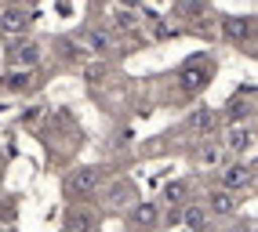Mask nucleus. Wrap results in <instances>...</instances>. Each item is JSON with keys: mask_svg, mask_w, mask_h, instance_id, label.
Wrapping results in <instances>:
<instances>
[{"mask_svg": "<svg viewBox=\"0 0 258 232\" xmlns=\"http://www.w3.org/2000/svg\"><path fill=\"white\" fill-rule=\"evenodd\" d=\"M254 181V167L244 160H236V163H226L222 167V178H218V185L222 189H229V192H240V189H247Z\"/></svg>", "mask_w": 258, "mask_h": 232, "instance_id": "f257e3e1", "label": "nucleus"}, {"mask_svg": "<svg viewBox=\"0 0 258 232\" xmlns=\"http://www.w3.org/2000/svg\"><path fill=\"white\" fill-rule=\"evenodd\" d=\"M204 207H208L211 218H229V214H236V192L215 185V189L208 192V203H204Z\"/></svg>", "mask_w": 258, "mask_h": 232, "instance_id": "f03ea898", "label": "nucleus"}, {"mask_svg": "<svg viewBox=\"0 0 258 232\" xmlns=\"http://www.w3.org/2000/svg\"><path fill=\"white\" fill-rule=\"evenodd\" d=\"M254 142H258V131L247 124H233L226 131V153H247Z\"/></svg>", "mask_w": 258, "mask_h": 232, "instance_id": "7ed1b4c3", "label": "nucleus"}, {"mask_svg": "<svg viewBox=\"0 0 258 232\" xmlns=\"http://www.w3.org/2000/svg\"><path fill=\"white\" fill-rule=\"evenodd\" d=\"M95 189H98V171H91V167H80L66 178V192L70 196H88Z\"/></svg>", "mask_w": 258, "mask_h": 232, "instance_id": "20e7f679", "label": "nucleus"}, {"mask_svg": "<svg viewBox=\"0 0 258 232\" xmlns=\"http://www.w3.org/2000/svg\"><path fill=\"white\" fill-rule=\"evenodd\" d=\"M40 58H44V47L37 40H26V44H19L11 51V65L15 69H26V73L33 69V65H40Z\"/></svg>", "mask_w": 258, "mask_h": 232, "instance_id": "39448f33", "label": "nucleus"}, {"mask_svg": "<svg viewBox=\"0 0 258 232\" xmlns=\"http://www.w3.org/2000/svg\"><path fill=\"white\" fill-rule=\"evenodd\" d=\"M127 221H131V228H157L160 225V207L157 203H135L131 210H127Z\"/></svg>", "mask_w": 258, "mask_h": 232, "instance_id": "423d86ee", "label": "nucleus"}, {"mask_svg": "<svg viewBox=\"0 0 258 232\" xmlns=\"http://www.w3.org/2000/svg\"><path fill=\"white\" fill-rule=\"evenodd\" d=\"M26 26H29V11L26 8H4L0 11V33L19 37V33H26Z\"/></svg>", "mask_w": 258, "mask_h": 232, "instance_id": "0eeeda50", "label": "nucleus"}, {"mask_svg": "<svg viewBox=\"0 0 258 232\" xmlns=\"http://www.w3.org/2000/svg\"><path fill=\"white\" fill-rule=\"evenodd\" d=\"M254 33V22L251 19H222V37L233 40V44H244Z\"/></svg>", "mask_w": 258, "mask_h": 232, "instance_id": "6e6552de", "label": "nucleus"}, {"mask_svg": "<svg viewBox=\"0 0 258 232\" xmlns=\"http://www.w3.org/2000/svg\"><path fill=\"white\" fill-rule=\"evenodd\" d=\"M164 203H171L175 210H185V207H189V181H167Z\"/></svg>", "mask_w": 258, "mask_h": 232, "instance_id": "1a4fd4ad", "label": "nucleus"}, {"mask_svg": "<svg viewBox=\"0 0 258 232\" xmlns=\"http://www.w3.org/2000/svg\"><path fill=\"white\" fill-rule=\"evenodd\" d=\"M182 221L193 228V232H200V228H211V225H208L211 214H208V207H204V203H189V207L182 210Z\"/></svg>", "mask_w": 258, "mask_h": 232, "instance_id": "9d476101", "label": "nucleus"}, {"mask_svg": "<svg viewBox=\"0 0 258 232\" xmlns=\"http://www.w3.org/2000/svg\"><path fill=\"white\" fill-rule=\"evenodd\" d=\"M84 44H88L95 55H109V47H113V40H109L106 29H88V33H84Z\"/></svg>", "mask_w": 258, "mask_h": 232, "instance_id": "9b49d317", "label": "nucleus"}, {"mask_svg": "<svg viewBox=\"0 0 258 232\" xmlns=\"http://www.w3.org/2000/svg\"><path fill=\"white\" fill-rule=\"evenodd\" d=\"M29 84H33V73H26V69H15V73L4 76V91H11V94L29 91Z\"/></svg>", "mask_w": 258, "mask_h": 232, "instance_id": "f8f14e48", "label": "nucleus"}, {"mask_svg": "<svg viewBox=\"0 0 258 232\" xmlns=\"http://www.w3.org/2000/svg\"><path fill=\"white\" fill-rule=\"evenodd\" d=\"M109 200H116V207H131L135 203V192H131L127 181H116V185L109 189Z\"/></svg>", "mask_w": 258, "mask_h": 232, "instance_id": "ddd939ff", "label": "nucleus"}, {"mask_svg": "<svg viewBox=\"0 0 258 232\" xmlns=\"http://www.w3.org/2000/svg\"><path fill=\"white\" fill-rule=\"evenodd\" d=\"M222 153H226V145H218V142H204V145H200V153H197V160H200V163H218Z\"/></svg>", "mask_w": 258, "mask_h": 232, "instance_id": "4468645a", "label": "nucleus"}, {"mask_svg": "<svg viewBox=\"0 0 258 232\" xmlns=\"http://www.w3.org/2000/svg\"><path fill=\"white\" fill-rule=\"evenodd\" d=\"M204 80H208V73H200V65H197V62H189L185 69H182V84H185V87H200Z\"/></svg>", "mask_w": 258, "mask_h": 232, "instance_id": "2eb2a0df", "label": "nucleus"}, {"mask_svg": "<svg viewBox=\"0 0 258 232\" xmlns=\"http://www.w3.org/2000/svg\"><path fill=\"white\" fill-rule=\"evenodd\" d=\"M70 228H73V232H91V228H95V218H91V214H80V210H77L73 218H70Z\"/></svg>", "mask_w": 258, "mask_h": 232, "instance_id": "dca6fc26", "label": "nucleus"}, {"mask_svg": "<svg viewBox=\"0 0 258 232\" xmlns=\"http://www.w3.org/2000/svg\"><path fill=\"white\" fill-rule=\"evenodd\" d=\"M189 127H200V131H208V127H211V112H208V109L193 112V116H189Z\"/></svg>", "mask_w": 258, "mask_h": 232, "instance_id": "f3484780", "label": "nucleus"}, {"mask_svg": "<svg viewBox=\"0 0 258 232\" xmlns=\"http://www.w3.org/2000/svg\"><path fill=\"white\" fill-rule=\"evenodd\" d=\"M200 232H218V228H200Z\"/></svg>", "mask_w": 258, "mask_h": 232, "instance_id": "a211bd4d", "label": "nucleus"}]
</instances>
